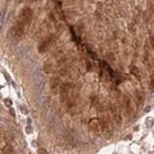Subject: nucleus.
<instances>
[{"mask_svg":"<svg viewBox=\"0 0 154 154\" xmlns=\"http://www.w3.org/2000/svg\"><path fill=\"white\" fill-rule=\"evenodd\" d=\"M99 125H100V128L107 134L108 136H111L113 134V127H112V123H111V120H109L107 116H101L99 118Z\"/></svg>","mask_w":154,"mask_h":154,"instance_id":"3","label":"nucleus"},{"mask_svg":"<svg viewBox=\"0 0 154 154\" xmlns=\"http://www.w3.org/2000/svg\"><path fill=\"white\" fill-rule=\"evenodd\" d=\"M135 95H136V103H138V105H141L143 104V96H141V94L139 91H135Z\"/></svg>","mask_w":154,"mask_h":154,"instance_id":"11","label":"nucleus"},{"mask_svg":"<svg viewBox=\"0 0 154 154\" xmlns=\"http://www.w3.org/2000/svg\"><path fill=\"white\" fill-rule=\"evenodd\" d=\"M107 59H109L111 62H113L114 61V54L113 53H108L107 54Z\"/></svg>","mask_w":154,"mask_h":154,"instance_id":"15","label":"nucleus"},{"mask_svg":"<svg viewBox=\"0 0 154 154\" xmlns=\"http://www.w3.org/2000/svg\"><path fill=\"white\" fill-rule=\"evenodd\" d=\"M5 104L9 107V108H11V107H12V100H11V99H5Z\"/></svg>","mask_w":154,"mask_h":154,"instance_id":"16","label":"nucleus"},{"mask_svg":"<svg viewBox=\"0 0 154 154\" xmlns=\"http://www.w3.org/2000/svg\"><path fill=\"white\" fill-rule=\"evenodd\" d=\"M150 40H151V44H153V49H154V39H153V37H150Z\"/></svg>","mask_w":154,"mask_h":154,"instance_id":"20","label":"nucleus"},{"mask_svg":"<svg viewBox=\"0 0 154 154\" xmlns=\"http://www.w3.org/2000/svg\"><path fill=\"white\" fill-rule=\"evenodd\" d=\"M27 132H28V134L32 132V130H31V127H30V126H27Z\"/></svg>","mask_w":154,"mask_h":154,"instance_id":"18","label":"nucleus"},{"mask_svg":"<svg viewBox=\"0 0 154 154\" xmlns=\"http://www.w3.org/2000/svg\"><path fill=\"white\" fill-rule=\"evenodd\" d=\"M55 67H57V64L54 63L53 61H49V62H46V63L44 64V72H46V73H51V72H54Z\"/></svg>","mask_w":154,"mask_h":154,"instance_id":"9","label":"nucleus"},{"mask_svg":"<svg viewBox=\"0 0 154 154\" xmlns=\"http://www.w3.org/2000/svg\"><path fill=\"white\" fill-rule=\"evenodd\" d=\"M11 114H12V116H16V113H14V111L12 108H11Z\"/></svg>","mask_w":154,"mask_h":154,"instance_id":"19","label":"nucleus"},{"mask_svg":"<svg viewBox=\"0 0 154 154\" xmlns=\"http://www.w3.org/2000/svg\"><path fill=\"white\" fill-rule=\"evenodd\" d=\"M59 86H61V78H59V77H53L50 81V88L53 89V90H55Z\"/></svg>","mask_w":154,"mask_h":154,"instance_id":"10","label":"nucleus"},{"mask_svg":"<svg viewBox=\"0 0 154 154\" xmlns=\"http://www.w3.org/2000/svg\"><path fill=\"white\" fill-rule=\"evenodd\" d=\"M32 16H34V13H32V9L30 8V7H24L23 9H22L21 12H19L18 14V21H21L22 23H24L26 26H28L30 23H31L32 21Z\"/></svg>","mask_w":154,"mask_h":154,"instance_id":"2","label":"nucleus"},{"mask_svg":"<svg viewBox=\"0 0 154 154\" xmlns=\"http://www.w3.org/2000/svg\"><path fill=\"white\" fill-rule=\"evenodd\" d=\"M71 89H72V84L71 82H64L61 85V100L62 103H64L66 100H68V98L71 96Z\"/></svg>","mask_w":154,"mask_h":154,"instance_id":"4","label":"nucleus"},{"mask_svg":"<svg viewBox=\"0 0 154 154\" xmlns=\"http://www.w3.org/2000/svg\"><path fill=\"white\" fill-rule=\"evenodd\" d=\"M24 30H26V24L22 23L21 21H18V19H17V21L13 23V26L11 27V31H9V36H11L12 40L18 41V40H21L22 36H23Z\"/></svg>","mask_w":154,"mask_h":154,"instance_id":"1","label":"nucleus"},{"mask_svg":"<svg viewBox=\"0 0 154 154\" xmlns=\"http://www.w3.org/2000/svg\"><path fill=\"white\" fill-rule=\"evenodd\" d=\"M109 111H111V113H112V118H113L114 122L117 123V125H121V123H122V116H121L117 107L114 105V104H111V105H109Z\"/></svg>","mask_w":154,"mask_h":154,"instance_id":"6","label":"nucleus"},{"mask_svg":"<svg viewBox=\"0 0 154 154\" xmlns=\"http://www.w3.org/2000/svg\"><path fill=\"white\" fill-rule=\"evenodd\" d=\"M21 108H22V112H23V113H27V112H28L26 107H21Z\"/></svg>","mask_w":154,"mask_h":154,"instance_id":"17","label":"nucleus"},{"mask_svg":"<svg viewBox=\"0 0 154 154\" xmlns=\"http://www.w3.org/2000/svg\"><path fill=\"white\" fill-rule=\"evenodd\" d=\"M149 88H150V90L154 93V74L150 77V84H149Z\"/></svg>","mask_w":154,"mask_h":154,"instance_id":"13","label":"nucleus"},{"mask_svg":"<svg viewBox=\"0 0 154 154\" xmlns=\"http://www.w3.org/2000/svg\"><path fill=\"white\" fill-rule=\"evenodd\" d=\"M12 153H13V146L11 144L4 146V154H12Z\"/></svg>","mask_w":154,"mask_h":154,"instance_id":"12","label":"nucleus"},{"mask_svg":"<svg viewBox=\"0 0 154 154\" xmlns=\"http://www.w3.org/2000/svg\"><path fill=\"white\" fill-rule=\"evenodd\" d=\"M123 104H125L126 107V111H127L128 114H132L134 112V108H132V100H131V98L128 95H125L123 96Z\"/></svg>","mask_w":154,"mask_h":154,"instance_id":"8","label":"nucleus"},{"mask_svg":"<svg viewBox=\"0 0 154 154\" xmlns=\"http://www.w3.org/2000/svg\"><path fill=\"white\" fill-rule=\"evenodd\" d=\"M89 127H90V130L93 131L95 135H99V134H100V125H99L98 120H91L90 122H89Z\"/></svg>","mask_w":154,"mask_h":154,"instance_id":"7","label":"nucleus"},{"mask_svg":"<svg viewBox=\"0 0 154 154\" xmlns=\"http://www.w3.org/2000/svg\"><path fill=\"white\" fill-rule=\"evenodd\" d=\"M22 1H23V0H17V3H22Z\"/></svg>","mask_w":154,"mask_h":154,"instance_id":"21","label":"nucleus"},{"mask_svg":"<svg viewBox=\"0 0 154 154\" xmlns=\"http://www.w3.org/2000/svg\"><path fill=\"white\" fill-rule=\"evenodd\" d=\"M55 39H57V36L54 34L53 35H48L46 39H44V41L40 44V46H39V51H40V53H45V51L51 46V44L55 41Z\"/></svg>","mask_w":154,"mask_h":154,"instance_id":"5","label":"nucleus"},{"mask_svg":"<svg viewBox=\"0 0 154 154\" xmlns=\"http://www.w3.org/2000/svg\"><path fill=\"white\" fill-rule=\"evenodd\" d=\"M131 72H132V73H134V74H135V76H136V77H138V78H140V72H139V71H138V69H136V68H135V67H132V68H131Z\"/></svg>","mask_w":154,"mask_h":154,"instance_id":"14","label":"nucleus"}]
</instances>
